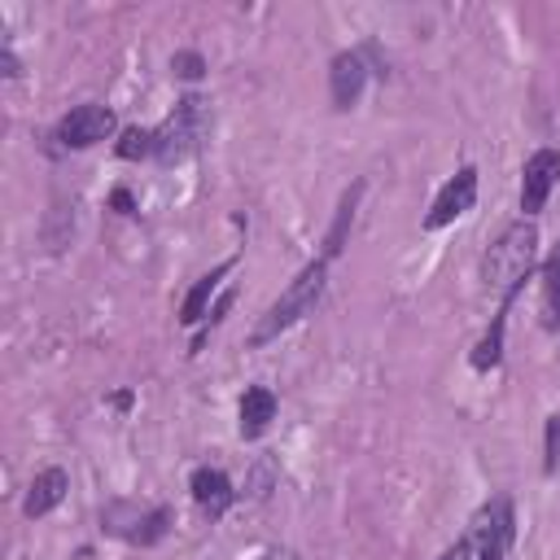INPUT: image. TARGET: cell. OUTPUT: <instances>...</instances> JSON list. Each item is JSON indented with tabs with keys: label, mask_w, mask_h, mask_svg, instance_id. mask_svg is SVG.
<instances>
[{
	"label": "cell",
	"mask_w": 560,
	"mask_h": 560,
	"mask_svg": "<svg viewBox=\"0 0 560 560\" xmlns=\"http://www.w3.org/2000/svg\"><path fill=\"white\" fill-rule=\"evenodd\" d=\"M538 267V228L534 219H512L481 254V284L499 298V306H512L525 280Z\"/></svg>",
	"instance_id": "cell-1"
},
{
	"label": "cell",
	"mask_w": 560,
	"mask_h": 560,
	"mask_svg": "<svg viewBox=\"0 0 560 560\" xmlns=\"http://www.w3.org/2000/svg\"><path fill=\"white\" fill-rule=\"evenodd\" d=\"M324 284H328V258L319 254V258H311V262L280 289V298L258 315V324H254V332H249V346L258 350V346L276 341L280 332H289L293 324H302L306 315H315V306H319V298H324Z\"/></svg>",
	"instance_id": "cell-2"
},
{
	"label": "cell",
	"mask_w": 560,
	"mask_h": 560,
	"mask_svg": "<svg viewBox=\"0 0 560 560\" xmlns=\"http://www.w3.org/2000/svg\"><path fill=\"white\" fill-rule=\"evenodd\" d=\"M516 542V508L512 499H490L481 512L468 521V529L442 551V560H508Z\"/></svg>",
	"instance_id": "cell-3"
},
{
	"label": "cell",
	"mask_w": 560,
	"mask_h": 560,
	"mask_svg": "<svg viewBox=\"0 0 560 560\" xmlns=\"http://www.w3.org/2000/svg\"><path fill=\"white\" fill-rule=\"evenodd\" d=\"M210 127H214L210 101L197 96V92L179 96L175 109H171V118H166L162 127H153V131H158V153H153V162H158V166H179V162H188V158L201 153V144L210 140Z\"/></svg>",
	"instance_id": "cell-4"
},
{
	"label": "cell",
	"mask_w": 560,
	"mask_h": 560,
	"mask_svg": "<svg viewBox=\"0 0 560 560\" xmlns=\"http://www.w3.org/2000/svg\"><path fill=\"white\" fill-rule=\"evenodd\" d=\"M171 508H140L131 499H114L101 508V534L109 538H122L131 547H158L166 534H171Z\"/></svg>",
	"instance_id": "cell-5"
},
{
	"label": "cell",
	"mask_w": 560,
	"mask_h": 560,
	"mask_svg": "<svg viewBox=\"0 0 560 560\" xmlns=\"http://www.w3.org/2000/svg\"><path fill=\"white\" fill-rule=\"evenodd\" d=\"M118 131V114L109 109V105H101V101H83V105H74L70 114H61L57 118V127H52V140H57V149H92V144H101V140H109Z\"/></svg>",
	"instance_id": "cell-6"
},
{
	"label": "cell",
	"mask_w": 560,
	"mask_h": 560,
	"mask_svg": "<svg viewBox=\"0 0 560 560\" xmlns=\"http://www.w3.org/2000/svg\"><path fill=\"white\" fill-rule=\"evenodd\" d=\"M556 184H560V149L542 144L521 166V219L542 214V206H547V197H551Z\"/></svg>",
	"instance_id": "cell-7"
},
{
	"label": "cell",
	"mask_w": 560,
	"mask_h": 560,
	"mask_svg": "<svg viewBox=\"0 0 560 560\" xmlns=\"http://www.w3.org/2000/svg\"><path fill=\"white\" fill-rule=\"evenodd\" d=\"M372 61H368V48H346L328 61V96H332V109H354L368 79H372Z\"/></svg>",
	"instance_id": "cell-8"
},
{
	"label": "cell",
	"mask_w": 560,
	"mask_h": 560,
	"mask_svg": "<svg viewBox=\"0 0 560 560\" xmlns=\"http://www.w3.org/2000/svg\"><path fill=\"white\" fill-rule=\"evenodd\" d=\"M472 201H477V166H459V171L438 188V197H433V206H429V214H424V232H442L446 223L464 219V214L472 210Z\"/></svg>",
	"instance_id": "cell-9"
},
{
	"label": "cell",
	"mask_w": 560,
	"mask_h": 560,
	"mask_svg": "<svg viewBox=\"0 0 560 560\" xmlns=\"http://www.w3.org/2000/svg\"><path fill=\"white\" fill-rule=\"evenodd\" d=\"M188 494H192V503L201 508V516H210V521L228 516V508L241 499L236 486H232V477H228L223 468H210V464H201V468L188 472Z\"/></svg>",
	"instance_id": "cell-10"
},
{
	"label": "cell",
	"mask_w": 560,
	"mask_h": 560,
	"mask_svg": "<svg viewBox=\"0 0 560 560\" xmlns=\"http://www.w3.org/2000/svg\"><path fill=\"white\" fill-rule=\"evenodd\" d=\"M276 411H280L276 394H271L267 385H249V389L241 394V407H236V433H241L245 442H258V438L271 429Z\"/></svg>",
	"instance_id": "cell-11"
},
{
	"label": "cell",
	"mask_w": 560,
	"mask_h": 560,
	"mask_svg": "<svg viewBox=\"0 0 560 560\" xmlns=\"http://www.w3.org/2000/svg\"><path fill=\"white\" fill-rule=\"evenodd\" d=\"M66 490H70V477H66V468H39L35 477H31V486H26V499H22V512L35 521V516H48L61 499H66Z\"/></svg>",
	"instance_id": "cell-12"
},
{
	"label": "cell",
	"mask_w": 560,
	"mask_h": 560,
	"mask_svg": "<svg viewBox=\"0 0 560 560\" xmlns=\"http://www.w3.org/2000/svg\"><path fill=\"white\" fill-rule=\"evenodd\" d=\"M538 324L547 332H560V241L538 262Z\"/></svg>",
	"instance_id": "cell-13"
},
{
	"label": "cell",
	"mask_w": 560,
	"mask_h": 560,
	"mask_svg": "<svg viewBox=\"0 0 560 560\" xmlns=\"http://www.w3.org/2000/svg\"><path fill=\"white\" fill-rule=\"evenodd\" d=\"M232 267H236V258H223L219 267H210L206 276H197V284H192V289L184 293V302H179V324H188V328H192V324H201V319L210 315V298H214L219 280H223Z\"/></svg>",
	"instance_id": "cell-14"
},
{
	"label": "cell",
	"mask_w": 560,
	"mask_h": 560,
	"mask_svg": "<svg viewBox=\"0 0 560 560\" xmlns=\"http://www.w3.org/2000/svg\"><path fill=\"white\" fill-rule=\"evenodd\" d=\"M359 197H363V179H354L341 201H337V214H332V228L324 232V258L332 262L341 249H346V236H350V223H354V210H359Z\"/></svg>",
	"instance_id": "cell-15"
},
{
	"label": "cell",
	"mask_w": 560,
	"mask_h": 560,
	"mask_svg": "<svg viewBox=\"0 0 560 560\" xmlns=\"http://www.w3.org/2000/svg\"><path fill=\"white\" fill-rule=\"evenodd\" d=\"M508 311H512V306H499V311H494V319H490V328H486V332H481V341L472 346L468 363H472L477 372H490V368H499V363H503V328H508Z\"/></svg>",
	"instance_id": "cell-16"
},
{
	"label": "cell",
	"mask_w": 560,
	"mask_h": 560,
	"mask_svg": "<svg viewBox=\"0 0 560 560\" xmlns=\"http://www.w3.org/2000/svg\"><path fill=\"white\" fill-rule=\"evenodd\" d=\"M114 153H118L122 162H144V158H153V153H158V131H153V127L131 122V127H122V131H118Z\"/></svg>",
	"instance_id": "cell-17"
},
{
	"label": "cell",
	"mask_w": 560,
	"mask_h": 560,
	"mask_svg": "<svg viewBox=\"0 0 560 560\" xmlns=\"http://www.w3.org/2000/svg\"><path fill=\"white\" fill-rule=\"evenodd\" d=\"M560 472V411L547 416L542 424V477H556Z\"/></svg>",
	"instance_id": "cell-18"
},
{
	"label": "cell",
	"mask_w": 560,
	"mask_h": 560,
	"mask_svg": "<svg viewBox=\"0 0 560 560\" xmlns=\"http://www.w3.org/2000/svg\"><path fill=\"white\" fill-rule=\"evenodd\" d=\"M171 70H175V79H184V83H197L210 66H206V57L197 52V48H179L175 57H171Z\"/></svg>",
	"instance_id": "cell-19"
},
{
	"label": "cell",
	"mask_w": 560,
	"mask_h": 560,
	"mask_svg": "<svg viewBox=\"0 0 560 560\" xmlns=\"http://www.w3.org/2000/svg\"><path fill=\"white\" fill-rule=\"evenodd\" d=\"M109 206H114L118 214H136V197H131V188H114V192H109Z\"/></svg>",
	"instance_id": "cell-20"
},
{
	"label": "cell",
	"mask_w": 560,
	"mask_h": 560,
	"mask_svg": "<svg viewBox=\"0 0 560 560\" xmlns=\"http://www.w3.org/2000/svg\"><path fill=\"white\" fill-rule=\"evenodd\" d=\"M0 57H4V79H18V74H22V61H18V52L9 48V39H4V48H0Z\"/></svg>",
	"instance_id": "cell-21"
},
{
	"label": "cell",
	"mask_w": 560,
	"mask_h": 560,
	"mask_svg": "<svg viewBox=\"0 0 560 560\" xmlns=\"http://www.w3.org/2000/svg\"><path fill=\"white\" fill-rule=\"evenodd\" d=\"M232 298H236V293H232V289H228V293H223V298H219V302H214V306H210V315H206V324H210V328H214V324H219V319H223V315H228V306H232Z\"/></svg>",
	"instance_id": "cell-22"
},
{
	"label": "cell",
	"mask_w": 560,
	"mask_h": 560,
	"mask_svg": "<svg viewBox=\"0 0 560 560\" xmlns=\"http://www.w3.org/2000/svg\"><path fill=\"white\" fill-rule=\"evenodd\" d=\"M262 560H302L293 547H271V551H262Z\"/></svg>",
	"instance_id": "cell-23"
},
{
	"label": "cell",
	"mask_w": 560,
	"mask_h": 560,
	"mask_svg": "<svg viewBox=\"0 0 560 560\" xmlns=\"http://www.w3.org/2000/svg\"><path fill=\"white\" fill-rule=\"evenodd\" d=\"M109 402H114V407H118V411H127V407H131V402H136V398H131V389H118V394H114V398H109Z\"/></svg>",
	"instance_id": "cell-24"
}]
</instances>
